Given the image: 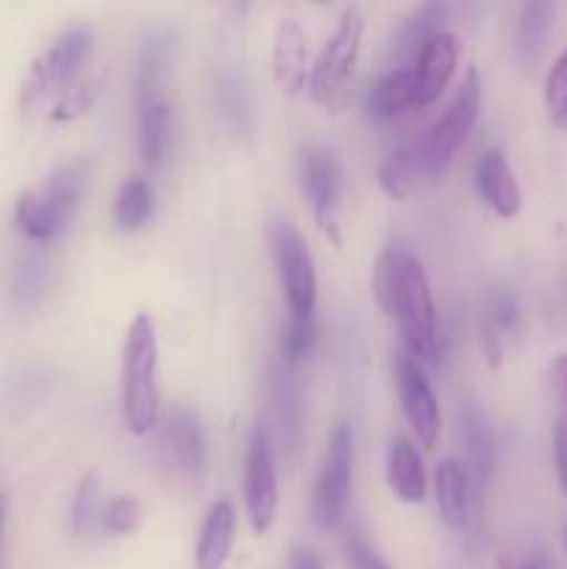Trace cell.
I'll return each instance as SVG.
<instances>
[{
    "instance_id": "cell-31",
    "label": "cell",
    "mask_w": 567,
    "mask_h": 569,
    "mask_svg": "<svg viewBox=\"0 0 567 569\" xmlns=\"http://www.w3.org/2000/svg\"><path fill=\"white\" fill-rule=\"evenodd\" d=\"M545 111L556 128H567V48L556 56L543 83Z\"/></svg>"
},
{
    "instance_id": "cell-19",
    "label": "cell",
    "mask_w": 567,
    "mask_h": 569,
    "mask_svg": "<svg viewBox=\"0 0 567 569\" xmlns=\"http://www.w3.org/2000/svg\"><path fill=\"white\" fill-rule=\"evenodd\" d=\"M389 489L404 503H420L426 498V467L417 445L409 437H392L387 448Z\"/></svg>"
},
{
    "instance_id": "cell-15",
    "label": "cell",
    "mask_w": 567,
    "mask_h": 569,
    "mask_svg": "<svg viewBox=\"0 0 567 569\" xmlns=\"http://www.w3.org/2000/svg\"><path fill=\"white\" fill-rule=\"evenodd\" d=\"M476 187L484 203L504 220L520 214L523 194L520 183H517L515 170H511L509 159L504 150L487 148L476 161Z\"/></svg>"
},
{
    "instance_id": "cell-29",
    "label": "cell",
    "mask_w": 567,
    "mask_h": 569,
    "mask_svg": "<svg viewBox=\"0 0 567 569\" xmlns=\"http://www.w3.org/2000/svg\"><path fill=\"white\" fill-rule=\"evenodd\" d=\"M142 526V503L133 495H120V498L106 500L103 515H100L98 531L111 539L131 537Z\"/></svg>"
},
{
    "instance_id": "cell-16",
    "label": "cell",
    "mask_w": 567,
    "mask_h": 569,
    "mask_svg": "<svg viewBox=\"0 0 567 569\" xmlns=\"http://www.w3.org/2000/svg\"><path fill=\"white\" fill-rule=\"evenodd\" d=\"M461 439H465L467 450V478H470L472 495H481L484 489L493 481L495 470V442L493 431L487 426V417H484L481 406L476 400H467L465 409H461Z\"/></svg>"
},
{
    "instance_id": "cell-28",
    "label": "cell",
    "mask_w": 567,
    "mask_h": 569,
    "mask_svg": "<svg viewBox=\"0 0 567 569\" xmlns=\"http://www.w3.org/2000/svg\"><path fill=\"white\" fill-rule=\"evenodd\" d=\"M315 345H317L315 317H289V322L281 331V345H278L281 365L289 367V370H298V367L315 353Z\"/></svg>"
},
{
    "instance_id": "cell-2",
    "label": "cell",
    "mask_w": 567,
    "mask_h": 569,
    "mask_svg": "<svg viewBox=\"0 0 567 569\" xmlns=\"http://www.w3.org/2000/svg\"><path fill=\"white\" fill-rule=\"evenodd\" d=\"M372 295L398 326L404 348L417 365L439 361L437 309L420 261L400 248H387L372 267Z\"/></svg>"
},
{
    "instance_id": "cell-38",
    "label": "cell",
    "mask_w": 567,
    "mask_h": 569,
    "mask_svg": "<svg viewBox=\"0 0 567 569\" xmlns=\"http://www.w3.org/2000/svg\"><path fill=\"white\" fill-rule=\"evenodd\" d=\"M6 511H9V500H6V495H0V533H3V522H6Z\"/></svg>"
},
{
    "instance_id": "cell-30",
    "label": "cell",
    "mask_w": 567,
    "mask_h": 569,
    "mask_svg": "<svg viewBox=\"0 0 567 569\" xmlns=\"http://www.w3.org/2000/svg\"><path fill=\"white\" fill-rule=\"evenodd\" d=\"M48 289V264L37 253L22 256L11 272V295L20 306H37Z\"/></svg>"
},
{
    "instance_id": "cell-11",
    "label": "cell",
    "mask_w": 567,
    "mask_h": 569,
    "mask_svg": "<svg viewBox=\"0 0 567 569\" xmlns=\"http://www.w3.org/2000/svg\"><path fill=\"white\" fill-rule=\"evenodd\" d=\"M395 383H398L400 409H404L417 442L434 448L442 420H439L437 395H434L431 383L422 372V365H417L409 353H398V359H395Z\"/></svg>"
},
{
    "instance_id": "cell-5",
    "label": "cell",
    "mask_w": 567,
    "mask_h": 569,
    "mask_svg": "<svg viewBox=\"0 0 567 569\" xmlns=\"http://www.w3.org/2000/svg\"><path fill=\"white\" fill-rule=\"evenodd\" d=\"M92 56V31L87 26H72L61 31L42 53L33 59L22 83V109L37 111L53 106L78 87V76Z\"/></svg>"
},
{
    "instance_id": "cell-9",
    "label": "cell",
    "mask_w": 567,
    "mask_h": 569,
    "mask_svg": "<svg viewBox=\"0 0 567 569\" xmlns=\"http://www.w3.org/2000/svg\"><path fill=\"white\" fill-rule=\"evenodd\" d=\"M354 428L348 422H339L328 437L320 481L315 489V522L322 531L337 528L342 522L350 498V481H354Z\"/></svg>"
},
{
    "instance_id": "cell-3",
    "label": "cell",
    "mask_w": 567,
    "mask_h": 569,
    "mask_svg": "<svg viewBox=\"0 0 567 569\" xmlns=\"http://www.w3.org/2000/svg\"><path fill=\"white\" fill-rule=\"evenodd\" d=\"M122 420L133 437H145L159 417V337L148 315H137L126 331L120 361Z\"/></svg>"
},
{
    "instance_id": "cell-36",
    "label": "cell",
    "mask_w": 567,
    "mask_h": 569,
    "mask_svg": "<svg viewBox=\"0 0 567 569\" xmlns=\"http://www.w3.org/2000/svg\"><path fill=\"white\" fill-rule=\"evenodd\" d=\"M289 569H326V567H322V561L317 559L315 550L292 548V553H289Z\"/></svg>"
},
{
    "instance_id": "cell-22",
    "label": "cell",
    "mask_w": 567,
    "mask_h": 569,
    "mask_svg": "<svg viewBox=\"0 0 567 569\" xmlns=\"http://www.w3.org/2000/svg\"><path fill=\"white\" fill-rule=\"evenodd\" d=\"M156 211V192L148 183V178L133 172V176L122 178L120 189L115 194V209H111V220L120 231L133 233L142 231L150 222Z\"/></svg>"
},
{
    "instance_id": "cell-14",
    "label": "cell",
    "mask_w": 567,
    "mask_h": 569,
    "mask_svg": "<svg viewBox=\"0 0 567 569\" xmlns=\"http://www.w3.org/2000/svg\"><path fill=\"white\" fill-rule=\"evenodd\" d=\"M456 64H459V39L454 33L442 31L422 44V50L415 59V67H411L415 111L428 109L445 92L448 81L454 78Z\"/></svg>"
},
{
    "instance_id": "cell-8",
    "label": "cell",
    "mask_w": 567,
    "mask_h": 569,
    "mask_svg": "<svg viewBox=\"0 0 567 569\" xmlns=\"http://www.w3.org/2000/svg\"><path fill=\"white\" fill-rule=\"evenodd\" d=\"M300 187L311 203L317 228L334 244L342 242V237H339V203H342L345 194V164L337 150L326 148V144H309V148L300 150Z\"/></svg>"
},
{
    "instance_id": "cell-20",
    "label": "cell",
    "mask_w": 567,
    "mask_h": 569,
    "mask_svg": "<svg viewBox=\"0 0 567 569\" xmlns=\"http://www.w3.org/2000/svg\"><path fill=\"white\" fill-rule=\"evenodd\" d=\"M172 144V109L165 98L139 103V150L148 170H161Z\"/></svg>"
},
{
    "instance_id": "cell-18",
    "label": "cell",
    "mask_w": 567,
    "mask_h": 569,
    "mask_svg": "<svg viewBox=\"0 0 567 569\" xmlns=\"http://www.w3.org/2000/svg\"><path fill=\"white\" fill-rule=\"evenodd\" d=\"M272 409H276L278 437H281V448L287 459H295L304 442V395H300V383L295 378V370L289 367H278L272 372Z\"/></svg>"
},
{
    "instance_id": "cell-1",
    "label": "cell",
    "mask_w": 567,
    "mask_h": 569,
    "mask_svg": "<svg viewBox=\"0 0 567 569\" xmlns=\"http://www.w3.org/2000/svg\"><path fill=\"white\" fill-rule=\"evenodd\" d=\"M481 76L476 67H467L459 89L448 109L420 137L406 139L378 167V187L392 200H409L426 189L437 187L448 172L456 150L472 131L481 111Z\"/></svg>"
},
{
    "instance_id": "cell-10",
    "label": "cell",
    "mask_w": 567,
    "mask_h": 569,
    "mask_svg": "<svg viewBox=\"0 0 567 569\" xmlns=\"http://www.w3.org/2000/svg\"><path fill=\"white\" fill-rule=\"evenodd\" d=\"M245 509H248L250 528L256 537H265L276 522L278 511V472L270 439L261 426H256L248 437L245 450Z\"/></svg>"
},
{
    "instance_id": "cell-6",
    "label": "cell",
    "mask_w": 567,
    "mask_h": 569,
    "mask_svg": "<svg viewBox=\"0 0 567 569\" xmlns=\"http://www.w3.org/2000/svg\"><path fill=\"white\" fill-rule=\"evenodd\" d=\"M361 37H365V14L359 6H348L311 64L306 92H309L311 103L326 109L328 114H339L345 109L348 83L361 50Z\"/></svg>"
},
{
    "instance_id": "cell-27",
    "label": "cell",
    "mask_w": 567,
    "mask_h": 569,
    "mask_svg": "<svg viewBox=\"0 0 567 569\" xmlns=\"http://www.w3.org/2000/svg\"><path fill=\"white\" fill-rule=\"evenodd\" d=\"M103 489H100L98 472H87L81 478L76 489V498H72V509H70V526L76 533H92L98 531L100 515H103Z\"/></svg>"
},
{
    "instance_id": "cell-21",
    "label": "cell",
    "mask_w": 567,
    "mask_h": 569,
    "mask_svg": "<svg viewBox=\"0 0 567 569\" xmlns=\"http://www.w3.org/2000/svg\"><path fill=\"white\" fill-rule=\"evenodd\" d=\"M470 500L472 487L465 465L456 459H445L437 467V506L445 526L454 528V531H461L467 526V520H470Z\"/></svg>"
},
{
    "instance_id": "cell-25",
    "label": "cell",
    "mask_w": 567,
    "mask_h": 569,
    "mask_svg": "<svg viewBox=\"0 0 567 569\" xmlns=\"http://www.w3.org/2000/svg\"><path fill=\"white\" fill-rule=\"evenodd\" d=\"M448 6L445 3H426L420 9L411 11L406 17L404 28H400V39H398V50L406 56H415L422 50V44L428 42L431 37L445 31V20H448Z\"/></svg>"
},
{
    "instance_id": "cell-12",
    "label": "cell",
    "mask_w": 567,
    "mask_h": 569,
    "mask_svg": "<svg viewBox=\"0 0 567 569\" xmlns=\"http://www.w3.org/2000/svg\"><path fill=\"white\" fill-rule=\"evenodd\" d=\"M159 453L170 470L198 476L206 467V433L198 411L172 406L159 431Z\"/></svg>"
},
{
    "instance_id": "cell-24",
    "label": "cell",
    "mask_w": 567,
    "mask_h": 569,
    "mask_svg": "<svg viewBox=\"0 0 567 569\" xmlns=\"http://www.w3.org/2000/svg\"><path fill=\"white\" fill-rule=\"evenodd\" d=\"M554 3H526L520 9L515 28V53L523 64H534L543 56L550 31H554Z\"/></svg>"
},
{
    "instance_id": "cell-32",
    "label": "cell",
    "mask_w": 567,
    "mask_h": 569,
    "mask_svg": "<svg viewBox=\"0 0 567 569\" xmlns=\"http://www.w3.org/2000/svg\"><path fill=\"white\" fill-rule=\"evenodd\" d=\"M481 320H487L489 326L500 333V337H506V333H515L523 322L520 303H517L515 295L506 292V289H495V292L489 295L487 309H484Z\"/></svg>"
},
{
    "instance_id": "cell-34",
    "label": "cell",
    "mask_w": 567,
    "mask_h": 569,
    "mask_svg": "<svg viewBox=\"0 0 567 569\" xmlns=\"http://www.w3.org/2000/svg\"><path fill=\"white\" fill-rule=\"evenodd\" d=\"M554 470L561 495H567V420L556 422L554 428Z\"/></svg>"
},
{
    "instance_id": "cell-7",
    "label": "cell",
    "mask_w": 567,
    "mask_h": 569,
    "mask_svg": "<svg viewBox=\"0 0 567 569\" xmlns=\"http://www.w3.org/2000/svg\"><path fill=\"white\" fill-rule=\"evenodd\" d=\"M267 237H270L272 261H276L284 298H287L289 317H315L317 270L304 233L287 217H272Z\"/></svg>"
},
{
    "instance_id": "cell-26",
    "label": "cell",
    "mask_w": 567,
    "mask_h": 569,
    "mask_svg": "<svg viewBox=\"0 0 567 569\" xmlns=\"http://www.w3.org/2000/svg\"><path fill=\"white\" fill-rule=\"evenodd\" d=\"M167 64H170V39L153 37L142 48L139 56V70H137V100L161 98V83H165Z\"/></svg>"
},
{
    "instance_id": "cell-35",
    "label": "cell",
    "mask_w": 567,
    "mask_h": 569,
    "mask_svg": "<svg viewBox=\"0 0 567 569\" xmlns=\"http://www.w3.org/2000/svg\"><path fill=\"white\" fill-rule=\"evenodd\" d=\"M550 383H554L556 398H559L567 409V353L556 356V359L550 361Z\"/></svg>"
},
{
    "instance_id": "cell-33",
    "label": "cell",
    "mask_w": 567,
    "mask_h": 569,
    "mask_svg": "<svg viewBox=\"0 0 567 569\" xmlns=\"http://www.w3.org/2000/svg\"><path fill=\"white\" fill-rule=\"evenodd\" d=\"M345 553H348L350 569H392L387 565L381 553L367 542L365 531L359 526H354L345 537Z\"/></svg>"
},
{
    "instance_id": "cell-13",
    "label": "cell",
    "mask_w": 567,
    "mask_h": 569,
    "mask_svg": "<svg viewBox=\"0 0 567 569\" xmlns=\"http://www.w3.org/2000/svg\"><path fill=\"white\" fill-rule=\"evenodd\" d=\"M270 64L272 78L284 94L289 98L304 94L306 83H309V39L295 17L278 20L276 31H272Z\"/></svg>"
},
{
    "instance_id": "cell-4",
    "label": "cell",
    "mask_w": 567,
    "mask_h": 569,
    "mask_svg": "<svg viewBox=\"0 0 567 569\" xmlns=\"http://www.w3.org/2000/svg\"><path fill=\"white\" fill-rule=\"evenodd\" d=\"M87 161H67L44 178L42 189L22 194L14 209V220L22 237L37 244L59 239L87 189Z\"/></svg>"
},
{
    "instance_id": "cell-17",
    "label": "cell",
    "mask_w": 567,
    "mask_h": 569,
    "mask_svg": "<svg viewBox=\"0 0 567 569\" xmlns=\"http://www.w3.org/2000/svg\"><path fill=\"white\" fill-rule=\"evenodd\" d=\"M237 537V511L231 500H217L206 511L195 545V569H226Z\"/></svg>"
},
{
    "instance_id": "cell-23",
    "label": "cell",
    "mask_w": 567,
    "mask_h": 569,
    "mask_svg": "<svg viewBox=\"0 0 567 569\" xmlns=\"http://www.w3.org/2000/svg\"><path fill=\"white\" fill-rule=\"evenodd\" d=\"M367 109L376 120L389 122L404 114L406 109H415V81H411V67H392L387 76L378 78L367 98Z\"/></svg>"
},
{
    "instance_id": "cell-37",
    "label": "cell",
    "mask_w": 567,
    "mask_h": 569,
    "mask_svg": "<svg viewBox=\"0 0 567 569\" xmlns=\"http://www.w3.org/2000/svg\"><path fill=\"white\" fill-rule=\"evenodd\" d=\"M498 569H550L548 565H545L543 559H531V561H526V565H520V567H515V565H509V561H500L498 565Z\"/></svg>"
}]
</instances>
